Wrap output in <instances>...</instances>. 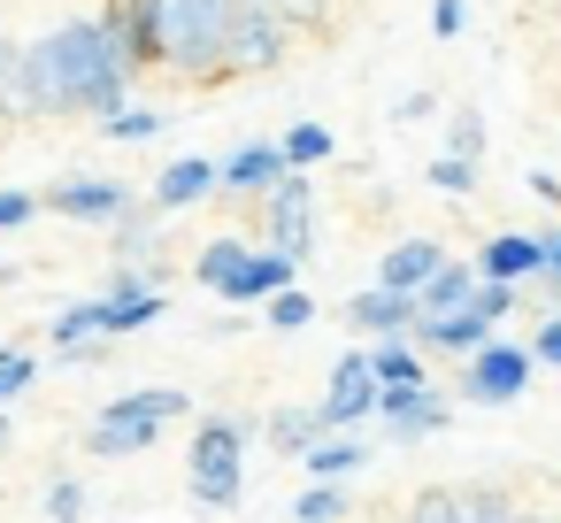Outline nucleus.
Segmentation results:
<instances>
[{
	"mask_svg": "<svg viewBox=\"0 0 561 523\" xmlns=\"http://www.w3.org/2000/svg\"><path fill=\"white\" fill-rule=\"evenodd\" d=\"M538 270H546L538 231H500V239L477 247V277H484V285H530Z\"/></svg>",
	"mask_w": 561,
	"mask_h": 523,
	"instance_id": "2eb2a0df",
	"label": "nucleus"
},
{
	"mask_svg": "<svg viewBox=\"0 0 561 523\" xmlns=\"http://www.w3.org/2000/svg\"><path fill=\"white\" fill-rule=\"evenodd\" d=\"M262 439H270V454H293V462H300V454L323 439V416H316V400H308V408H270Z\"/></svg>",
	"mask_w": 561,
	"mask_h": 523,
	"instance_id": "4be33fe9",
	"label": "nucleus"
},
{
	"mask_svg": "<svg viewBox=\"0 0 561 523\" xmlns=\"http://www.w3.org/2000/svg\"><path fill=\"white\" fill-rule=\"evenodd\" d=\"M131 201H139V193H131L124 178H55V185L39 193V208H55V216H70V224H116Z\"/></svg>",
	"mask_w": 561,
	"mask_h": 523,
	"instance_id": "1a4fd4ad",
	"label": "nucleus"
},
{
	"mask_svg": "<svg viewBox=\"0 0 561 523\" xmlns=\"http://www.w3.org/2000/svg\"><path fill=\"white\" fill-rule=\"evenodd\" d=\"M438 262H446V247H438V239H400V247H385L377 285H385V293H423V285L438 277Z\"/></svg>",
	"mask_w": 561,
	"mask_h": 523,
	"instance_id": "dca6fc26",
	"label": "nucleus"
},
{
	"mask_svg": "<svg viewBox=\"0 0 561 523\" xmlns=\"http://www.w3.org/2000/svg\"><path fill=\"white\" fill-rule=\"evenodd\" d=\"M0 277H9V285H16V262H0Z\"/></svg>",
	"mask_w": 561,
	"mask_h": 523,
	"instance_id": "c03bdc74",
	"label": "nucleus"
},
{
	"mask_svg": "<svg viewBox=\"0 0 561 523\" xmlns=\"http://www.w3.org/2000/svg\"><path fill=\"white\" fill-rule=\"evenodd\" d=\"M293 55V24L277 9H262V0H239V24H231V55H224V86L231 78H270L285 70Z\"/></svg>",
	"mask_w": 561,
	"mask_h": 523,
	"instance_id": "423d86ee",
	"label": "nucleus"
},
{
	"mask_svg": "<svg viewBox=\"0 0 561 523\" xmlns=\"http://www.w3.org/2000/svg\"><path fill=\"white\" fill-rule=\"evenodd\" d=\"M247 262H254V239H208L201 254H193V277L208 285V293H224V300H239V285H247Z\"/></svg>",
	"mask_w": 561,
	"mask_h": 523,
	"instance_id": "f3484780",
	"label": "nucleus"
},
{
	"mask_svg": "<svg viewBox=\"0 0 561 523\" xmlns=\"http://www.w3.org/2000/svg\"><path fill=\"white\" fill-rule=\"evenodd\" d=\"M101 132H108L116 147H147V139H162V132H170V116H162V109H147V101H124L116 116H101Z\"/></svg>",
	"mask_w": 561,
	"mask_h": 523,
	"instance_id": "b1692460",
	"label": "nucleus"
},
{
	"mask_svg": "<svg viewBox=\"0 0 561 523\" xmlns=\"http://www.w3.org/2000/svg\"><path fill=\"white\" fill-rule=\"evenodd\" d=\"M39 508H47V523H85L93 515V485L85 477H47V492H39Z\"/></svg>",
	"mask_w": 561,
	"mask_h": 523,
	"instance_id": "a878e982",
	"label": "nucleus"
},
{
	"mask_svg": "<svg viewBox=\"0 0 561 523\" xmlns=\"http://www.w3.org/2000/svg\"><path fill=\"white\" fill-rule=\"evenodd\" d=\"M47 339H55L62 354H78L85 339H101V300H70V308H55V323H47Z\"/></svg>",
	"mask_w": 561,
	"mask_h": 523,
	"instance_id": "bb28decb",
	"label": "nucleus"
},
{
	"mask_svg": "<svg viewBox=\"0 0 561 523\" xmlns=\"http://www.w3.org/2000/svg\"><path fill=\"white\" fill-rule=\"evenodd\" d=\"M231 24H239V0H162V62L154 70H170L193 93L224 86Z\"/></svg>",
	"mask_w": 561,
	"mask_h": 523,
	"instance_id": "f03ea898",
	"label": "nucleus"
},
{
	"mask_svg": "<svg viewBox=\"0 0 561 523\" xmlns=\"http://www.w3.org/2000/svg\"><path fill=\"white\" fill-rule=\"evenodd\" d=\"M185 416H193V400H185L178 385H147V393L108 400V408L93 416V431H78V446H85L93 462H124V454H147V446L162 439V423H185Z\"/></svg>",
	"mask_w": 561,
	"mask_h": 523,
	"instance_id": "7ed1b4c3",
	"label": "nucleus"
},
{
	"mask_svg": "<svg viewBox=\"0 0 561 523\" xmlns=\"http://www.w3.org/2000/svg\"><path fill=\"white\" fill-rule=\"evenodd\" d=\"M316 416H323V439L377 416V377H369L362 354H339V362H331V377H323V393H316Z\"/></svg>",
	"mask_w": 561,
	"mask_h": 523,
	"instance_id": "6e6552de",
	"label": "nucleus"
},
{
	"mask_svg": "<svg viewBox=\"0 0 561 523\" xmlns=\"http://www.w3.org/2000/svg\"><path fill=\"white\" fill-rule=\"evenodd\" d=\"M362 362H369L377 393H408V385H431V369H423V354H415L408 339H377V346H362Z\"/></svg>",
	"mask_w": 561,
	"mask_h": 523,
	"instance_id": "6ab92c4d",
	"label": "nucleus"
},
{
	"mask_svg": "<svg viewBox=\"0 0 561 523\" xmlns=\"http://www.w3.org/2000/svg\"><path fill=\"white\" fill-rule=\"evenodd\" d=\"M285 285H300V270H293L285 254H270V247H254V262H247V285H239V308H247V300H277Z\"/></svg>",
	"mask_w": 561,
	"mask_h": 523,
	"instance_id": "393cba45",
	"label": "nucleus"
},
{
	"mask_svg": "<svg viewBox=\"0 0 561 523\" xmlns=\"http://www.w3.org/2000/svg\"><path fill=\"white\" fill-rule=\"evenodd\" d=\"M39 216V193H24V185H9V193H0V231H24Z\"/></svg>",
	"mask_w": 561,
	"mask_h": 523,
	"instance_id": "c9c22d12",
	"label": "nucleus"
},
{
	"mask_svg": "<svg viewBox=\"0 0 561 523\" xmlns=\"http://www.w3.org/2000/svg\"><path fill=\"white\" fill-rule=\"evenodd\" d=\"M530 377H538L530 346L484 339V346L469 354V369H461L454 385H461V400H477V408H507V400H523V393H530Z\"/></svg>",
	"mask_w": 561,
	"mask_h": 523,
	"instance_id": "0eeeda50",
	"label": "nucleus"
},
{
	"mask_svg": "<svg viewBox=\"0 0 561 523\" xmlns=\"http://www.w3.org/2000/svg\"><path fill=\"white\" fill-rule=\"evenodd\" d=\"M262 323H270V331H300V323H316V293L285 285L277 300H262Z\"/></svg>",
	"mask_w": 561,
	"mask_h": 523,
	"instance_id": "c756f323",
	"label": "nucleus"
},
{
	"mask_svg": "<svg viewBox=\"0 0 561 523\" xmlns=\"http://www.w3.org/2000/svg\"><path fill=\"white\" fill-rule=\"evenodd\" d=\"M277 178H285L277 139H247V147H231V155L216 162V193H231V201H247V208H262Z\"/></svg>",
	"mask_w": 561,
	"mask_h": 523,
	"instance_id": "9b49d317",
	"label": "nucleus"
},
{
	"mask_svg": "<svg viewBox=\"0 0 561 523\" xmlns=\"http://www.w3.org/2000/svg\"><path fill=\"white\" fill-rule=\"evenodd\" d=\"M254 216H262V247H270V254H285L293 270L323 254V247H316V178L285 170V178L270 185V201H262Z\"/></svg>",
	"mask_w": 561,
	"mask_h": 523,
	"instance_id": "39448f33",
	"label": "nucleus"
},
{
	"mask_svg": "<svg viewBox=\"0 0 561 523\" xmlns=\"http://www.w3.org/2000/svg\"><path fill=\"white\" fill-rule=\"evenodd\" d=\"M507 523H546V515H538V508H515V515H507Z\"/></svg>",
	"mask_w": 561,
	"mask_h": 523,
	"instance_id": "37998d69",
	"label": "nucleus"
},
{
	"mask_svg": "<svg viewBox=\"0 0 561 523\" xmlns=\"http://www.w3.org/2000/svg\"><path fill=\"white\" fill-rule=\"evenodd\" d=\"M546 523H561V515H546Z\"/></svg>",
	"mask_w": 561,
	"mask_h": 523,
	"instance_id": "a18cd8bd",
	"label": "nucleus"
},
{
	"mask_svg": "<svg viewBox=\"0 0 561 523\" xmlns=\"http://www.w3.org/2000/svg\"><path fill=\"white\" fill-rule=\"evenodd\" d=\"M431 109H438V93H423V86H415V93H400V101H392V124H423Z\"/></svg>",
	"mask_w": 561,
	"mask_h": 523,
	"instance_id": "ea45409f",
	"label": "nucleus"
},
{
	"mask_svg": "<svg viewBox=\"0 0 561 523\" xmlns=\"http://www.w3.org/2000/svg\"><path fill=\"white\" fill-rule=\"evenodd\" d=\"M277 155H285V170H316V162H331L339 155V139H331V124H293V132H277Z\"/></svg>",
	"mask_w": 561,
	"mask_h": 523,
	"instance_id": "5701e85b",
	"label": "nucleus"
},
{
	"mask_svg": "<svg viewBox=\"0 0 561 523\" xmlns=\"http://www.w3.org/2000/svg\"><path fill=\"white\" fill-rule=\"evenodd\" d=\"M185 485L201 508H239V492H247V423L239 416H201V431L185 439Z\"/></svg>",
	"mask_w": 561,
	"mask_h": 523,
	"instance_id": "20e7f679",
	"label": "nucleus"
},
{
	"mask_svg": "<svg viewBox=\"0 0 561 523\" xmlns=\"http://www.w3.org/2000/svg\"><path fill=\"white\" fill-rule=\"evenodd\" d=\"M477 285H484V277H477V262H454V254H446V262H438V277L415 293V308H423V316H461V308L477 300Z\"/></svg>",
	"mask_w": 561,
	"mask_h": 523,
	"instance_id": "a211bd4d",
	"label": "nucleus"
},
{
	"mask_svg": "<svg viewBox=\"0 0 561 523\" xmlns=\"http://www.w3.org/2000/svg\"><path fill=\"white\" fill-rule=\"evenodd\" d=\"M469 308H477V316H484V323L500 331V323H507V316L523 308V285H477V300H469Z\"/></svg>",
	"mask_w": 561,
	"mask_h": 523,
	"instance_id": "72a5a7b5",
	"label": "nucleus"
},
{
	"mask_svg": "<svg viewBox=\"0 0 561 523\" xmlns=\"http://www.w3.org/2000/svg\"><path fill=\"white\" fill-rule=\"evenodd\" d=\"M530 362H546V369H561V308L538 323V339H530Z\"/></svg>",
	"mask_w": 561,
	"mask_h": 523,
	"instance_id": "4c0bfd02",
	"label": "nucleus"
},
{
	"mask_svg": "<svg viewBox=\"0 0 561 523\" xmlns=\"http://www.w3.org/2000/svg\"><path fill=\"white\" fill-rule=\"evenodd\" d=\"M523 185H530V193H538V201H546V208H561V178H553V170H530V178H523Z\"/></svg>",
	"mask_w": 561,
	"mask_h": 523,
	"instance_id": "a19ab883",
	"label": "nucleus"
},
{
	"mask_svg": "<svg viewBox=\"0 0 561 523\" xmlns=\"http://www.w3.org/2000/svg\"><path fill=\"white\" fill-rule=\"evenodd\" d=\"M415 316H423V308H415V293H385V285H369V293H354V300L339 308V323H346V331H362L369 346H377V339H408V331H415Z\"/></svg>",
	"mask_w": 561,
	"mask_h": 523,
	"instance_id": "f8f14e48",
	"label": "nucleus"
},
{
	"mask_svg": "<svg viewBox=\"0 0 561 523\" xmlns=\"http://www.w3.org/2000/svg\"><path fill=\"white\" fill-rule=\"evenodd\" d=\"M538 254H546L538 285H553V293H561V224H546V231H538Z\"/></svg>",
	"mask_w": 561,
	"mask_h": 523,
	"instance_id": "58836bf2",
	"label": "nucleus"
},
{
	"mask_svg": "<svg viewBox=\"0 0 561 523\" xmlns=\"http://www.w3.org/2000/svg\"><path fill=\"white\" fill-rule=\"evenodd\" d=\"M431 185H438L446 201H469V193H477V162H454V155H438V162H431Z\"/></svg>",
	"mask_w": 561,
	"mask_h": 523,
	"instance_id": "473e14b6",
	"label": "nucleus"
},
{
	"mask_svg": "<svg viewBox=\"0 0 561 523\" xmlns=\"http://www.w3.org/2000/svg\"><path fill=\"white\" fill-rule=\"evenodd\" d=\"M346 508H354L346 485H308V492L293 500V523H346Z\"/></svg>",
	"mask_w": 561,
	"mask_h": 523,
	"instance_id": "c85d7f7f",
	"label": "nucleus"
},
{
	"mask_svg": "<svg viewBox=\"0 0 561 523\" xmlns=\"http://www.w3.org/2000/svg\"><path fill=\"white\" fill-rule=\"evenodd\" d=\"M300 462L316 469V485H346V477H362V469H369V446H362V439H346V431H331V439H316Z\"/></svg>",
	"mask_w": 561,
	"mask_h": 523,
	"instance_id": "412c9836",
	"label": "nucleus"
},
{
	"mask_svg": "<svg viewBox=\"0 0 561 523\" xmlns=\"http://www.w3.org/2000/svg\"><path fill=\"white\" fill-rule=\"evenodd\" d=\"M39 385V362H32V346H0V408H9L16 393H32Z\"/></svg>",
	"mask_w": 561,
	"mask_h": 523,
	"instance_id": "7c9ffc66",
	"label": "nucleus"
},
{
	"mask_svg": "<svg viewBox=\"0 0 561 523\" xmlns=\"http://www.w3.org/2000/svg\"><path fill=\"white\" fill-rule=\"evenodd\" d=\"M39 86H47V116H116L139 86L131 55L116 47V32L101 16H70L55 32L32 39Z\"/></svg>",
	"mask_w": 561,
	"mask_h": 523,
	"instance_id": "f257e3e1",
	"label": "nucleus"
},
{
	"mask_svg": "<svg viewBox=\"0 0 561 523\" xmlns=\"http://www.w3.org/2000/svg\"><path fill=\"white\" fill-rule=\"evenodd\" d=\"M408 523H469V492L461 485H423L408 500Z\"/></svg>",
	"mask_w": 561,
	"mask_h": 523,
	"instance_id": "cd10ccee",
	"label": "nucleus"
},
{
	"mask_svg": "<svg viewBox=\"0 0 561 523\" xmlns=\"http://www.w3.org/2000/svg\"><path fill=\"white\" fill-rule=\"evenodd\" d=\"M446 155H454V162H477V155H484V116H477V109H454V116H446Z\"/></svg>",
	"mask_w": 561,
	"mask_h": 523,
	"instance_id": "2f4dec72",
	"label": "nucleus"
},
{
	"mask_svg": "<svg viewBox=\"0 0 561 523\" xmlns=\"http://www.w3.org/2000/svg\"><path fill=\"white\" fill-rule=\"evenodd\" d=\"M369 423H385V439L415 446V439L446 431V393H431V385H408V393H377V416H369Z\"/></svg>",
	"mask_w": 561,
	"mask_h": 523,
	"instance_id": "ddd939ff",
	"label": "nucleus"
},
{
	"mask_svg": "<svg viewBox=\"0 0 561 523\" xmlns=\"http://www.w3.org/2000/svg\"><path fill=\"white\" fill-rule=\"evenodd\" d=\"M162 316H170L162 293H101V339H131L147 323H162Z\"/></svg>",
	"mask_w": 561,
	"mask_h": 523,
	"instance_id": "aec40b11",
	"label": "nucleus"
},
{
	"mask_svg": "<svg viewBox=\"0 0 561 523\" xmlns=\"http://www.w3.org/2000/svg\"><path fill=\"white\" fill-rule=\"evenodd\" d=\"M9 439H16V416H9V408H0V454H9Z\"/></svg>",
	"mask_w": 561,
	"mask_h": 523,
	"instance_id": "79ce46f5",
	"label": "nucleus"
},
{
	"mask_svg": "<svg viewBox=\"0 0 561 523\" xmlns=\"http://www.w3.org/2000/svg\"><path fill=\"white\" fill-rule=\"evenodd\" d=\"M0 124H47V86L32 39H0Z\"/></svg>",
	"mask_w": 561,
	"mask_h": 523,
	"instance_id": "9d476101",
	"label": "nucleus"
},
{
	"mask_svg": "<svg viewBox=\"0 0 561 523\" xmlns=\"http://www.w3.org/2000/svg\"><path fill=\"white\" fill-rule=\"evenodd\" d=\"M201 201H216V162H208V155H178V162L154 178V193H147L154 216H178V208H201Z\"/></svg>",
	"mask_w": 561,
	"mask_h": 523,
	"instance_id": "4468645a",
	"label": "nucleus"
},
{
	"mask_svg": "<svg viewBox=\"0 0 561 523\" xmlns=\"http://www.w3.org/2000/svg\"><path fill=\"white\" fill-rule=\"evenodd\" d=\"M431 32L438 39H461L469 32V0H431Z\"/></svg>",
	"mask_w": 561,
	"mask_h": 523,
	"instance_id": "e433bc0d",
	"label": "nucleus"
},
{
	"mask_svg": "<svg viewBox=\"0 0 561 523\" xmlns=\"http://www.w3.org/2000/svg\"><path fill=\"white\" fill-rule=\"evenodd\" d=\"M262 9H277V16L293 24V39H300V32H323V24H331V9H323V0H262Z\"/></svg>",
	"mask_w": 561,
	"mask_h": 523,
	"instance_id": "f704fd0d",
	"label": "nucleus"
}]
</instances>
